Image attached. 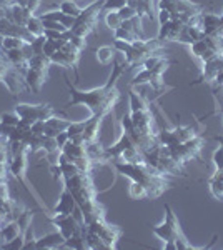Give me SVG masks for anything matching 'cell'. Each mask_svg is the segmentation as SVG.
<instances>
[{
    "label": "cell",
    "mask_w": 223,
    "mask_h": 250,
    "mask_svg": "<svg viewBox=\"0 0 223 250\" xmlns=\"http://www.w3.org/2000/svg\"><path fill=\"white\" fill-rule=\"evenodd\" d=\"M127 63L123 62H117L113 60V68L112 74L108 77L107 83L99 88H92V90H80L75 85H72V82L65 77V83L70 92V100L65 107L72 105H85L90 108L92 115L88 120H85V130H83V139L85 142H93V140H99V132H100V125L102 120L107 117L110 112L115 108L117 102L120 100V90L117 88L119 79L125 74L127 70Z\"/></svg>",
    "instance_id": "6da1fadb"
},
{
    "label": "cell",
    "mask_w": 223,
    "mask_h": 250,
    "mask_svg": "<svg viewBox=\"0 0 223 250\" xmlns=\"http://www.w3.org/2000/svg\"><path fill=\"white\" fill-rule=\"evenodd\" d=\"M128 99H130V117L133 127L127 134L132 137L133 142L139 145L142 154H143L145 150H148V148H152L153 145L158 144L155 132V119H153L148 102L137 90L130 88Z\"/></svg>",
    "instance_id": "7a4b0ae2"
},
{
    "label": "cell",
    "mask_w": 223,
    "mask_h": 250,
    "mask_svg": "<svg viewBox=\"0 0 223 250\" xmlns=\"http://www.w3.org/2000/svg\"><path fill=\"white\" fill-rule=\"evenodd\" d=\"M112 165L123 177L130 179L132 182L140 184L147 190L148 199H158V197H162L172 187L170 180L167 179V173L160 172L158 168L152 167L147 162H139V164L113 162Z\"/></svg>",
    "instance_id": "3957f363"
},
{
    "label": "cell",
    "mask_w": 223,
    "mask_h": 250,
    "mask_svg": "<svg viewBox=\"0 0 223 250\" xmlns=\"http://www.w3.org/2000/svg\"><path fill=\"white\" fill-rule=\"evenodd\" d=\"M165 220L162 225H153L150 227L155 235L163 242L165 250H198V247H193L185 237L183 230L180 227V222H178L177 213L173 212L172 205L165 204Z\"/></svg>",
    "instance_id": "277c9868"
},
{
    "label": "cell",
    "mask_w": 223,
    "mask_h": 250,
    "mask_svg": "<svg viewBox=\"0 0 223 250\" xmlns=\"http://www.w3.org/2000/svg\"><path fill=\"white\" fill-rule=\"evenodd\" d=\"M163 45H165V42L158 37L157 39H139L132 43L113 39V47L123 54L125 63H127L128 67H142L150 55L162 50Z\"/></svg>",
    "instance_id": "5b68a950"
},
{
    "label": "cell",
    "mask_w": 223,
    "mask_h": 250,
    "mask_svg": "<svg viewBox=\"0 0 223 250\" xmlns=\"http://www.w3.org/2000/svg\"><path fill=\"white\" fill-rule=\"evenodd\" d=\"M9 152H10V160H9L10 175L15 177V179H17L19 182L22 184L23 187H25L27 190L35 197L37 204L43 208V210H47V205L42 200V197L39 195L37 190H35L34 187H30V184H28V180H27V167H28L27 157H28V154H30V148H28V145L25 142H22V140H10V142H9Z\"/></svg>",
    "instance_id": "8992f818"
},
{
    "label": "cell",
    "mask_w": 223,
    "mask_h": 250,
    "mask_svg": "<svg viewBox=\"0 0 223 250\" xmlns=\"http://www.w3.org/2000/svg\"><path fill=\"white\" fill-rule=\"evenodd\" d=\"M107 150V157L110 160V164L113 162H130V164H139L145 162L143 154L139 148V145L133 142V139L127 132L122 130L120 139L117 140L112 147H105Z\"/></svg>",
    "instance_id": "52a82bcc"
},
{
    "label": "cell",
    "mask_w": 223,
    "mask_h": 250,
    "mask_svg": "<svg viewBox=\"0 0 223 250\" xmlns=\"http://www.w3.org/2000/svg\"><path fill=\"white\" fill-rule=\"evenodd\" d=\"M50 65L52 62L42 54H35L34 57L28 60V65L25 70V83L28 90H32L34 94H39L42 90V87L45 85V82L48 80Z\"/></svg>",
    "instance_id": "ba28073f"
},
{
    "label": "cell",
    "mask_w": 223,
    "mask_h": 250,
    "mask_svg": "<svg viewBox=\"0 0 223 250\" xmlns=\"http://www.w3.org/2000/svg\"><path fill=\"white\" fill-rule=\"evenodd\" d=\"M63 185L75 197L77 205H83L97 199V188L92 180V172H79L77 175L63 180Z\"/></svg>",
    "instance_id": "9c48e42d"
},
{
    "label": "cell",
    "mask_w": 223,
    "mask_h": 250,
    "mask_svg": "<svg viewBox=\"0 0 223 250\" xmlns=\"http://www.w3.org/2000/svg\"><path fill=\"white\" fill-rule=\"evenodd\" d=\"M0 82L5 83L12 95H19L28 88L25 83V74L20 72L19 68L10 62L2 48H0Z\"/></svg>",
    "instance_id": "30bf717a"
},
{
    "label": "cell",
    "mask_w": 223,
    "mask_h": 250,
    "mask_svg": "<svg viewBox=\"0 0 223 250\" xmlns=\"http://www.w3.org/2000/svg\"><path fill=\"white\" fill-rule=\"evenodd\" d=\"M102 9H103V0H97V2H93L88 7L82 9V14L75 20V25L70 29L72 34L79 35L82 39H87L88 34H95Z\"/></svg>",
    "instance_id": "8fae6325"
},
{
    "label": "cell",
    "mask_w": 223,
    "mask_h": 250,
    "mask_svg": "<svg viewBox=\"0 0 223 250\" xmlns=\"http://www.w3.org/2000/svg\"><path fill=\"white\" fill-rule=\"evenodd\" d=\"M85 227H87V230L97 233V235L105 242V245H107L108 250L115 249L117 244H119V240H120V237L123 235L122 229H119L117 225H110L107 222V219L93 220V222H90V224L85 225Z\"/></svg>",
    "instance_id": "7c38bea8"
},
{
    "label": "cell",
    "mask_w": 223,
    "mask_h": 250,
    "mask_svg": "<svg viewBox=\"0 0 223 250\" xmlns=\"http://www.w3.org/2000/svg\"><path fill=\"white\" fill-rule=\"evenodd\" d=\"M20 115V119H27L30 122H37V120H47L50 117L57 115L55 108L50 104H19L14 108Z\"/></svg>",
    "instance_id": "4fadbf2b"
},
{
    "label": "cell",
    "mask_w": 223,
    "mask_h": 250,
    "mask_svg": "<svg viewBox=\"0 0 223 250\" xmlns=\"http://www.w3.org/2000/svg\"><path fill=\"white\" fill-rule=\"evenodd\" d=\"M48 220L54 227H57V230L62 233L65 240L85 230V224H80L72 213H67V215L65 213H54Z\"/></svg>",
    "instance_id": "5bb4252c"
},
{
    "label": "cell",
    "mask_w": 223,
    "mask_h": 250,
    "mask_svg": "<svg viewBox=\"0 0 223 250\" xmlns=\"http://www.w3.org/2000/svg\"><path fill=\"white\" fill-rule=\"evenodd\" d=\"M5 55L9 57L10 62L14 63V65L17 67L20 72H23V74H25L27 65H28V60L34 57L35 52H34V47H32V43H23L22 47L5 50Z\"/></svg>",
    "instance_id": "9a60e30c"
},
{
    "label": "cell",
    "mask_w": 223,
    "mask_h": 250,
    "mask_svg": "<svg viewBox=\"0 0 223 250\" xmlns=\"http://www.w3.org/2000/svg\"><path fill=\"white\" fill-rule=\"evenodd\" d=\"M223 70V52L220 55H215L213 59L203 62V70H202L200 77L197 79V82H193L192 85H197V83H213L215 77Z\"/></svg>",
    "instance_id": "2e32d148"
},
{
    "label": "cell",
    "mask_w": 223,
    "mask_h": 250,
    "mask_svg": "<svg viewBox=\"0 0 223 250\" xmlns=\"http://www.w3.org/2000/svg\"><path fill=\"white\" fill-rule=\"evenodd\" d=\"M32 14L30 10L25 9V7L19 5V3H12V5L7 7V12H5V19L9 22L15 23V25H22V27H27V22L30 20Z\"/></svg>",
    "instance_id": "e0dca14e"
},
{
    "label": "cell",
    "mask_w": 223,
    "mask_h": 250,
    "mask_svg": "<svg viewBox=\"0 0 223 250\" xmlns=\"http://www.w3.org/2000/svg\"><path fill=\"white\" fill-rule=\"evenodd\" d=\"M185 29V23L180 22L177 19H172L170 22L160 25V30H158V39L163 40V42H177L180 32Z\"/></svg>",
    "instance_id": "ac0fdd59"
},
{
    "label": "cell",
    "mask_w": 223,
    "mask_h": 250,
    "mask_svg": "<svg viewBox=\"0 0 223 250\" xmlns=\"http://www.w3.org/2000/svg\"><path fill=\"white\" fill-rule=\"evenodd\" d=\"M202 29L205 35H220L223 30V15L202 14Z\"/></svg>",
    "instance_id": "d6986e66"
},
{
    "label": "cell",
    "mask_w": 223,
    "mask_h": 250,
    "mask_svg": "<svg viewBox=\"0 0 223 250\" xmlns=\"http://www.w3.org/2000/svg\"><path fill=\"white\" fill-rule=\"evenodd\" d=\"M87 155L88 159L92 160L93 165H107L110 164L107 157V150L99 140H93V142H88L87 144Z\"/></svg>",
    "instance_id": "ffe728a7"
},
{
    "label": "cell",
    "mask_w": 223,
    "mask_h": 250,
    "mask_svg": "<svg viewBox=\"0 0 223 250\" xmlns=\"http://www.w3.org/2000/svg\"><path fill=\"white\" fill-rule=\"evenodd\" d=\"M70 124H72V120L63 119V117H59V115L50 117V119L45 120V132H43V135L57 137L60 132H67V128Z\"/></svg>",
    "instance_id": "44dd1931"
},
{
    "label": "cell",
    "mask_w": 223,
    "mask_h": 250,
    "mask_svg": "<svg viewBox=\"0 0 223 250\" xmlns=\"http://www.w3.org/2000/svg\"><path fill=\"white\" fill-rule=\"evenodd\" d=\"M172 63H175V62L162 57V55H150V57L143 62L142 68H147V70L153 72V74L163 75L165 72H167V68L172 65Z\"/></svg>",
    "instance_id": "7402d4cb"
},
{
    "label": "cell",
    "mask_w": 223,
    "mask_h": 250,
    "mask_svg": "<svg viewBox=\"0 0 223 250\" xmlns=\"http://www.w3.org/2000/svg\"><path fill=\"white\" fill-rule=\"evenodd\" d=\"M17 237H23V230H22V227H20L17 219L5 222V224L0 227V242H2V244L17 239Z\"/></svg>",
    "instance_id": "603a6c76"
},
{
    "label": "cell",
    "mask_w": 223,
    "mask_h": 250,
    "mask_svg": "<svg viewBox=\"0 0 223 250\" xmlns=\"http://www.w3.org/2000/svg\"><path fill=\"white\" fill-rule=\"evenodd\" d=\"M127 5L133 7L142 19L143 17H147L148 20L155 19L157 12H155V2L153 0H127Z\"/></svg>",
    "instance_id": "cb8c5ba5"
},
{
    "label": "cell",
    "mask_w": 223,
    "mask_h": 250,
    "mask_svg": "<svg viewBox=\"0 0 223 250\" xmlns=\"http://www.w3.org/2000/svg\"><path fill=\"white\" fill-rule=\"evenodd\" d=\"M63 244H65V239L62 237V233L57 230V232L47 233V235L37 239L35 249H60V247H63Z\"/></svg>",
    "instance_id": "d4e9b609"
},
{
    "label": "cell",
    "mask_w": 223,
    "mask_h": 250,
    "mask_svg": "<svg viewBox=\"0 0 223 250\" xmlns=\"http://www.w3.org/2000/svg\"><path fill=\"white\" fill-rule=\"evenodd\" d=\"M75 197L72 195V192L68 190V188H63L62 193H60V199L59 202H57V205L54 207V213H72L75 208Z\"/></svg>",
    "instance_id": "484cf974"
},
{
    "label": "cell",
    "mask_w": 223,
    "mask_h": 250,
    "mask_svg": "<svg viewBox=\"0 0 223 250\" xmlns=\"http://www.w3.org/2000/svg\"><path fill=\"white\" fill-rule=\"evenodd\" d=\"M172 132H173V135H175L177 144H183L186 140L198 135V130L195 127H192V125H182V124H178L175 128H172Z\"/></svg>",
    "instance_id": "4316f807"
},
{
    "label": "cell",
    "mask_w": 223,
    "mask_h": 250,
    "mask_svg": "<svg viewBox=\"0 0 223 250\" xmlns=\"http://www.w3.org/2000/svg\"><path fill=\"white\" fill-rule=\"evenodd\" d=\"M115 52L117 48L113 45H103L100 48L95 50V57H97V62L102 63V65H110L115 60Z\"/></svg>",
    "instance_id": "83f0119b"
},
{
    "label": "cell",
    "mask_w": 223,
    "mask_h": 250,
    "mask_svg": "<svg viewBox=\"0 0 223 250\" xmlns=\"http://www.w3.org/2000/svg\"><path fill=\"white\" fill-rule=\"evenodd\" d=\"M27 29L32 35H34V37H40V35H43V32H45L43 22L39 15H32L30 20L27 22Z\"/></svg>",
    "instance_id": "f1b7e54d"
},
{
    "label": "cell",
    "mask_w": 223,
    "mask_h": 250,
    "mask_svg": "<svg viewBox=\"0 0 223 250\" xmlns=\"http://www.w3.org/2000/svg\"><path fill=\"white\" fill-rule=\"evenodd\" d=\"M59 10H62L63 14H67V15H72V17H79V15L82 14V9L77 5L75 0H63V2L60 3Z\"/></svg>",
    "instance_id": "f546056e"
},
{
    "label": "cell",
    "mask_w": 223,
    "mask_h": 250,
    "mask_svg": "<svg viewBox=\"0 0 223 250\" xmlns=\"http://www.w3.org/2000/svg\"><path fill=\"white\" fill-rule=\"evenodd\" d=\"M128 197H130L132 200L148 199V197H147V190H145V188L142 187L140 184H137V182H132L130 187H128Z\"/></svg>",
    "instance_id": "4dcf8cb0"
},
{
    "label": "cell",
    "mask_w": 223,
    "mask_h": 250,
    "mask_svg": "<svg viewBox=\"0 0 223 250\" xmlns=\"http://www.w3.org/2000/svg\"><path fill=\"white\" fill-rule=\"evenodd\" d=\"M83 130H85V122H74L68 125L67 128V134L68 139H75V137H83Z\"/></svg>",
    "instance_id": "1f68e13d"
},
{
    "label": "cell",
    "mask_w": 223,
    "mask_h": 250,
    "mask_svg": "<svg viewBox=\"0 0 223 250\" xmlns=\"http://www.w3.org/2000/svg\"><path fill=\"white\" fill-rule=\"evenodd\" d=\"M105 23H107L108 29L117 30L122 25V19L119 12H107V17H105Z\"/></svg>",
    "instance_id": "d6a6232c"
},
{
    "label": "cell",
    "mask_w": 223,
    "mask_h": 250,
    "mask_svg": "<svg viewBox=\"0 0 223 250\" xmlns=\"http://www.w3.org/2000/svg\"><path fill=\"white\" fill-rule=\"evenodd\" d=\"M125 5H127V0H103L102 12H119Z\"/></svg>",
    "instance_id": "836d02e7"
},
{
    "label": "cell",
    "mask_w": 223,
    "mask_h": 250,
    "mask_svg": "<svg viewBox=\"0 0 223 250\" xmlns=\"http://www.w3.org/2000/svg\"><path fill=\"white\" fill-rule=\"evenodd\" d=\"M0 120H2V122L5 124V125H9V127H17L19 122H20V115L15 110L5 112V114L0 115Z\"/></svg>",
    "instance_id": "e575fe53"
},
{
    "label": "cell",
    "mask_w": 223,
    "mask_h": 250,
    "mask_svg": "<svg viewBox=\"0 0 223 250\" xmlns=\"http://www.w3.org/2000/svg\"><path fill=\"white\" fill-rule=\"evenodd\" d=\"M119 15H120L122 22H123V20H130L132 17H135V15H139V14H137V10L133 9V7L125 5V7H122V9L119 10Z\"/></svg>",
    "instance_id": "d590c367"
},
{
    "label": "cell",
    "mask_w": 223,
    "mask_h": 250,
    "mask_svg": "<svg viewBox=\"0 0 223 250\" xmlns=\"http://www.w3.org/2000/svg\"><path fill=\"white\" fill-rule=\"evenodd\" d=\"M213 164L217 168H223V147H218L213 152Z\"/></svg>",
    "instance_id": "8d00e7d4"
},
{
    "label": "cell",
    "mask_w": 223,
    "mask_h": 250,
    "mask_svg": "<svg viewBox=\"0 0 223 250\" xmlns=\"http://www.w3.org/2000/svg\"><path fill=\"white\" fill-rule=\"evenodd\" d=\"M14 128L15 127H9V125H5L0 120V137L2 139H5V140H9L10 139V135L14 134Z\"/></svg>",
    "instance_id": "74e56055"
},
{
    "label": "cell",
    "mask_w": 223,
    "mask_h": 250,
    "mask_svg": "<svg viewBox=\"0 0 223 250\" xmlns=\"http://www.w3.org/2000/svg\"><path fill=\"white\" fill-rule=\"evenodd\" d=\"M157 19H158V23L160 25H163V23H167V22H170L172 20V14H170L168 10H158L157 12Z\"/></svg>",
    "instance_id": "f35d334b"
},
{
    "label": "cell",
    "mask_w": 223,
    "mask_h": 250,
    "mask_svg": "<svg viewBox=\"0 0 223 250\" xmlns=\"http://www.w3.org/2000/svg\"><path fill=\"white\" fill-rule=\"evenodd\" d=\"M5 222H7V220H5V219H3V217H2V215H0V227H2V225H3V224H5Z\"/></svg>",
    "instance_id": "ab89813d"
},
{
    "label": "cell",
    "mask_w": 223,
    "mask_h": 250,
    "mask_svg": "<svg viewBox=\"0 0 223 250\" xmlns=\"http://www.w3.org/2000/svg\"><path fill=\"white\" fill-rule=\"evenodd\" d=\"M220 39H222V40H223V30H222V32H220Z\"/></svg>",
    "instance_id": "60d3db41"
}]
</instances>
